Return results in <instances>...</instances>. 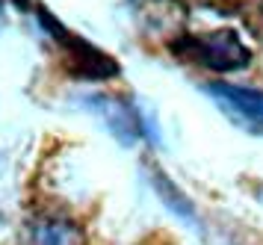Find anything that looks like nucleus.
Returning <instances> with one entry per match:
<instances>
[{
    "label": "nucleus",
    "instance_id": "nucleus-3",
    "mask_svg": "<svg viewBox=\"0 0 263 245\" xmlns=\"http://www.w3.org/2000/svg\"><path fill=\"white\" fill-rule=\"evenodd\" d=\"M80 106L104 121V127L121 142V145H136L142 139L157 142L154 121L145 116L139 104L130 98H112V95H86L80 98Z\"/></svg>",
    "mask_w": 263,
    "mask_h": 245
},
{
    "label": "nucleus",
    "instance_id": "nucleus-4",
    "mask_svg": "<svg viewBox=\"0 0 263 245\" xmlns=\"http://www.w3.org/2000/svg\"><path fill=\"white\" fill-rule=\"evenodd\" d=\"M201 92L225 112L237 127L263 136V89L234 86V83H201Z\"/></svg>",
    "mask_w": 263,
    "mask_h": 245
},
{
    "label": "nucleus",
    "instance_id": "nucleus-1",
    "mask_svg": "<svg viewBox=\"0 0 263 245\" xmlns=\"http://www.w3.org/2000/svg\"><path fill=\"white\" fill-rule=\"evenodd\" d=\"M172 53L180 56L190 65H198V68H210L219 71V74H228V71H242L249 68L251 62V47L239 39V33L234 30H210V33L201 35H180L172 42Z\"/></svg>",
    "mask_w": 263,
    "mask_h": 245
},
{
    "label": "nucleus",
    "instance_id": "nucleus-2",
    "mask_svg": "<svg viewBox=\"0 0 263 245\" xmlns=\"http://www.w3.org/2000/svg\"><path fill=\"white\" fill-rule=\"evenodd\" d=\"M33 15H36L42 33L62 50L65 68L71 71L74 77H83V80H109V77L119 74V62L116 59L107 56L92 42H86L80 35H74L71 30H65L45 6H33Z\"/></svg>",
    "mask_w": 263,
    "mask_h": 245
},
{
    "label": "nucleus",
    "instance_id": "nucleus-6",
    "mask_svg": "<svg viewBox=\"0 0 263 245\" xmlns=\"http://www.w3.org/2000/svg\"><path fill=\"white\" fill-rule=\"evenodd\" d=\"M151 180H154V189L160 192V198L168 204V210L178 213L180 219H183V222H190L192 228H198V219H195V210H192V204L183 198V195H180L178 189H175V183H172L166 175H160V172H154V175H151Z\"/></svg>",
    "mask_w": 263,
    "mask_h": 245
},
{
    "label": "nucleus",
    "instance_id": "nucleus-5",
    "mask_svg": "<svg viewBox=\"0 0 263 245\" xmlns=\"http://www.w3.org/2000/svg\"><path fill=\"white\" fill-rule=\"evenodd\" d=\"M27 245H86V234L65 216H42L27 224Z\"/></svg>",
    "mask_w": 263,
    "mask_h": 245
}]
</instances>
